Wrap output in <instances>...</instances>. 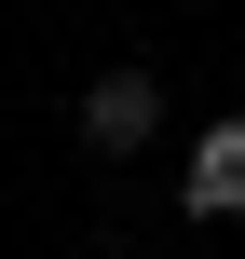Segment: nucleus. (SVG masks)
Masks as SVG:
<instances>
[{
  "mask_svg": "<svg viewBox=\"0 0 245 259\" xmlns=\"http://www.w3.org/2000/svg\"><path fill=\"white\" fill-rule=\"evenodd\" d=\"M150 123H164V82H150V68H109V82H82V137H95V150H136Z\"/></svg>",
  "mask_w": 245,
  "mask_h": 259,
  "instance_id": "1",
  "label": "nucleus"
},
{
  "mask_svg": "<svg viewBox=\"0 0 245 259\" xmlns=\"http://www.w3.org/2000/svg\"><path fill=\"white\" fill-rule=\"evenodd\" d=\"M191 219H245V109H218L191 137Z\"/></svg>",
  "mask_w": 245,
  "mask_h": 259,
  "instance_id": "2",
  "label": "nucleus"
}]
</instances>
